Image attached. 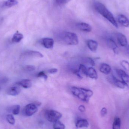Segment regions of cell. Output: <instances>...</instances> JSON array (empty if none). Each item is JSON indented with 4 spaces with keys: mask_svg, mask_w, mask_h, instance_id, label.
Returning <instances> with one entry per match:
<instances>
[{
    "mask_svg": "<svg viewBox=\"0 0 129 129\" xmlns=\"http://www.w3.org/2000/svg\"><path fill=\"white\" fill-rule=\"evenodd\" d=\"M87 45L89 50L92 52H95L98 49V44L94 40L90 39L87 41Z\"/></svg>",
    "mask_w": 129,
    "mask_h": 129,
    "instance_id": "obj_14",
    "label": "cell"
},
{
    "mask_svg": "<svg viewBox=\"0 0 129 129\" xmlns=\"http://www.w3.org/2000/svg\"><path fill=\"white\" fill-rule=\"evenodd\" d=\"M95 8L97 11L109 21L114 26L118 28V24L112 13L102 3L99 2L95 3Z\"/></svg>",
    "mask_w": 129,
    "mask_h": 129,
    "instance_id": "obj_1",
    "label": "cell"
},
{
    "mask_svg": "<svg viewBox=\"0 0 129 129\" xmlns=\"http://www.w3.org/2000/svg\"><path fill=\"white\" fill-rule=\"evenodd\" d=\"M76 27L81 31L89 32L92 30V28L89 24L86 23L81 22L77 23Z\"/></svg>",
    "mask_w": 129,
    "mask_h": 129,
    "instance_id": "obj_13",
    "label": "cell"
},
{
    "mask_svg": "<svg viewBox=\"0 0 129 129\" xmlns=\"http://www.w3.org/2000/svg\"><path fill=\"white\" fill-rule=\"evenodd\" d=\"M24 70L26 71H33L35 70V67L33 65H27L24 67Z\"/></svg>",
    "mask_w": 129,
    "mask_h": 129,
    "instance_id": "obj_29",
    "label": "cell"
},
{
    "mask_svg": "<svg viewBox=\"0 0 129 129\" xmlns=\"http://www.w3.org/2000/svg\"><path fill=\"white\" fill-rule=\"evenodd\" d=\"M78 70L79 71L80 73H82L84 75L88 76V69L85 65L82 64H80Z\"/></svg>",
    "mask_w": 129,
    "mask_h": 129,
    "instance_id": "obj_24",
    "label": "cell"
},
{
    "mask_svg": "<svg viewBox=\"0 0 129 129\" xmlns=\"http://www.w3.org/2000/svg\"><path fill=\"white\" fill-rule=\"evenodd\" d=\"M128 52L129 53V45L128 46Z\"/></svg>",
    "mask_w": 129,
    "mask_h": 129,
    "instance_id": "obj_35",
    "label": "cell"
},
{
    "mask_svg": "<svg viewBox=\"0 0 129 129\" xmlns=\"http://www.w3.org/2000/svg\"><path fill=\"white\" fill-rule=\"evenodd\" d=\"M54 129H65V125L59 120L54 123Z\"/></svg>",
    "mask_w": 129,
    "mask_h": 129,
    "instance_id": "obj_23",
    "label": "cell"
},
{
    "mask_svg": "<svg viewBox=\"0 0 129 129\" xmlns=\"http://www.w3.org/2000/svg\"><path fill=\"white\" fill-rule=\"evenodd\" d=\"M45 116L48 121L54 123L59 120L62 117V114L54 110L47 111L45 112Z\"/></svg>",
    "mask_w": 129,
    "mask_h": 129,
    "instance_id": "obj_4",
    "label": "cell"
},
{
    "mask_svg": "<svg viewBox=\"0 0 129 129\" xmlns=\"http://www.w3.org/2000/svg\"><path fill=\"white\" fill-rule=\"evenodd\" d=\"M41 43L42 45L45 48L51 49L53 47L54 41L53 39L50 38H44L42 39Z\"/></svg>",
    "mask_w": 129,
    "mask_h": 129,
    "instance_id": "obj_8",
    "label": "cell"
},
{
    "mask_svg": "<svg viewBox=\"0 0 129 129\" xmlns=\"http://www.w3.org/2000/svg\"><path fill=\"white\" fill-rule=\"evenodd\" d=\"M78 109H79V111L81 112H85L86 110L85 107V106L83 105H81L79 106Z\"/></svg>",
    "mask_w": 129,
    "mask_h": 129,
    "instance_id": "obj_34",
    "label": "cell"
},
{
    "mask_svg": "<svg viewBox=\"0 0 129 129\" xmlns=\"http://www.w3.org/2000/svg\"><path fill=\"white\" fill-rule=\"evenodd\" d=\"M108 80L111 83L119 88L123 89L126 86L125 84L120 79H118L113 74H112L109 76Z\"/></svg>",
    "mask_w": 129,
    "mask_h": 129,
    "instance_id": "obj_7",
    "label": "cell"
},
{
    "mask_svg": "<svg viewBox=\"0 0 129 129\" xmlns=\"http://www.w3.org/2000/svg\"><path fill=\"white\" fill-rule=\"evenodd\" d=\"M21 88L18 86H13L10 87L7 90V94L12 96H16L19 94L21 92Z\"/></svg>",
    "mask_w": 129,
    "mask_h": 129,
    "instance_id": "obj_11",
    "label": "cell"
},
{
    "mask_svg": "<svg viewBox=\"0 0 129 129\" xmlns=\"http://www.w3.org/2000/svg\"><path fill=\"white\" fill-rule=\"evenodd\" d=\"M88 76L94 79H97L98 74L97 71L94 68L89 67L88 69Z\"/></svg>",
    "mask_w": 129,
    "mask_h": 129,
    "instance_id": "obj_18",
    "label": "cell"
},
{
    "mask_svg": "<svg viewBox=\"0 0 129 129\" xmlns=\"http://www.w3.org/2000/svg\"><path fill=\"white\" fill-rule=\"evenodd\" d=\"M62 42L68 45H76L79 43V39L76 34L70 32H64L60 36Z\"/></svg>",
    "mask_w": 129,
    "mask_h": 129,
    "instance_id": "obj_3",
    "label": "cell"
},
{
    "mask_svg": "<svg viewBox=\"0 0 129 129\" xmlns=\"http://www.w3.org/2000/svg\"><path fill=\"white\" fill-rule=\"evenodd\" d=\"M107 111L105 108H103L101 111V114L102 117L105 116L107 114Z\"/></svg>",
    "mask_w": 129,
    "mask_h": 129,
    "instance_id": "obj_32",
    "label": "cell"
},
{
    "mask_svg": "<svg viewBox=\"0 0 129 129\" xmlns=\"http://www.w3.org/2000/svg\"><path fill=\"white\" fill-rule=\"evenodd\" d=\"M84 61L85 63L92 66H94L95 65L94 61L90 57H87L85 58L84 59Z\"/></svg>",
    "mask_w": 129,
    "mask_h": 129,
    "instance_id": "obj_28",
    "label": "cell"
},
{
    "mask_svg": "<svg viewBox=\"0 0 129 129\" xmlns=\"http://www.w3.org/2000/svg\"><path fill=\"white\" fill-rule=\"evenodd\" d=\"M17 85L22 87L24 88H29L32 86L31 80L28 79H23L17 83Z\"/></svg>",
    "mask_w": 129,
    "mask_h": 129,
    "instance_id": "obj_17",
    "label": "cell"
},
{
    "mask_svg": "<svg viewBox=\"0 0 129 129\" xmlns=\"http://www.w3.org/2000/svg\"><path fill=\"white\" fill-rule=\"evenodd\" d=\"M18 4L17 0H7L4 3V5L7 7H11Z\"/></svg>",
    "mask_w": 129,
    "mask_h": 129,
    "instance_id": "obj_22",
    "label": "cell"
},
{
    "mask_svg": "<svg viewBox=\"0 0 129 129\" xmlns=\"http://www.w3.org/2000/svg\"><path fill=\"white\" fill-rule=\"evenodd\" d=\"M99 69L101 73L106 75H108L110 73L111 71V66L109 64L106 63H103L101 64Z\"/></svg>",
    "mask_w": 129,
    "mask_h": 129,
    "instance_id": "obj_15",
    "label": "cell"
},
{
    "mask_svg": "<svg viewBox=\"0 0 129 129\" xmlns=\"http://www.w3.org/2000/svg\"><path fill=\"white\" fill-rule=\"evenodd\" d=\"M6 119L8 122L11 125H14L15 124V119L13 115L8 114V115H7Z\"/></svg>",
    "mask_w": 129,
    "mask_h": 129,
    "instance_id": "obj_26",
    "label": "cell"
},
{
    "mask_svg": "<svg viewBox=\"0 0 129 129\" xmlns=\"http://www.w3.org/2000/svg\"><path fill=\"white\" fill-rule=\"evenodd\" d=\"M70 90L74 95L85 102H88L90 98L93 95L92 91L84 88L72 86Z\"/></svg>",
    "mask_w": 129,
    "mask_h": 129,
    "instance_id": "obj_2",
    "label": "cell"
},
{
    "mask_svg": "<svg viewBox=\"0 0 129 129\" xmlns=\"http://www.w3.org/2000/svg\"><path fill=\"white\" fill-rule=\"evenodd\" d=\"M71 1V0H55L56 3L60 5L65 4Z\"/></svg>",
    "mask_w": 129,
    "mask_h": 129,
    "instance_id": "obj_31",
    "label": "cell"
},
{
    "mask_svg": "<svg viewBox=\"0 0 129 129\" xmlns=\"http://www.w3.org/2000/svg\"><path fill=\"white\" fill-rule=\"evenodd\" d=\"M120 64L125 70L129 71V63L126 60H123L121 61Z\"/></svg>",
    "mask_w": 129,
    "mask_h": 129,
    "instance_id": "obj_27",
    "label": "cell"
},
{
    "mask_svg": "<svg viewBox=\"0 0 129 129\" xmlns=\"http://www.w3.org/2000/svg\"><path fill=\"white\" fill-rule=\"evenodd\" d=\"M116 38L118 43L122 47H126L128 45V41L125 35L120 33H116Z\"/></svg>",
    "mask_w": 129,
    "mask_h": 129,
    "instance_id": "obj_9",
    "label": "cell"
},
{
    "mask_svg": "<svg viewBox=\"0 0 129 129\" xmlns=\"http://www.w3.org/2000/svg\"><path fill=\"white\" fill-rule=\"evenodd\" d=\"M20 106L19 105H14L11 108L12 113L14 115H18L20 112Z\"/></svg>",
    "mask_w": 129,
    "mask_h": 129,
    "instance_id": "obj_25",
    "label": "cell"
},
{
    "mask_svg": "<svg viewBox=\"0 0 129 129\" xmlns=\"http://www.w3.org/2000/svg\"><path fill=\"white\" fill-rule=\"evenodd\" d=\"M23 38V36L22 34L20 33H16L13 36L12 41L14 43H19Z\"/></svg>",
    "mask_w": 129,
    "mask_h": 129,
    "instance_id": "obj_20",
    "label": "cell"
},
{
    "mask_svg": "<svg viewBox=\"0 0 129 129\" xmlns=\"http://www.w3.org/2000/svg\"><path fill=\"white\" fill-rule=\"evenodd\" d=\"M37 76L38 77H42V78H44L45 80H47L48 78L47 76L45 74V72L43 71L39 72L37 75Z\"/></svg>",
    "mask_w": 129,
    "mask_h": 129,
    "instance_id": "obj_30",
    "label": "cell"
},
{
    "mask_svg": "<svg viewBox=\"0 0 129 129\" xmlns=\"http://www.w3.org/2000/svg\"><path fill=\"white\" fill-rule=\"evenodd\" d=\"M58 71V70L57 68H52V69H50L48 71V73L50 74H55L57 73Z\"/></svg>",
    "mask_w": 129,
    "mask_h": 129,
    "instance_id": "obj_33",
    "label": "cell"
},
{
    "mask_svg": "<svg viewBox=\"0 0 129 129\" xmlns=\"http://www.w3.org/2000/svg\"><path fill=\"white\" fill-rule=\"evenodd\" d=\"M118 22L123 26L125 27H129V19L123 14H120L117 17Z\"/></svg>",
    "mask_w": 129,
    "mask_h": 129,
    "instance_id": "obj_12",
    "label": "cell"
},
{
    "mask_svg": "<svg viewBox=\"0 0 129 129\" xmlns=\"http://www.w3.org/2000/svg\"><path fill=\"white\" fill-rule=\"evenodd\" d=\"M116 73L120 79L122 81L125 86L129 89V76L123 70L121 69H116Z\"/></svg>",
    "mask_w": 129,
    "mask_h": 129,
    "instance_id": "obj_6",
    "label": "cell"
},
{
    "mask_svg": "<svg viewBox=\"0 0 129 129\" xmlns=\"http://www.w3.org/2000/svg\"><path fill=\"white\" fill-rule=\"evenodd\" d=\"M121 127V120L119 117H116L114 118L113 124V129H120Z\"/></svg>",
    "mask_w": 129,
    "mask_h": 129,
    "instance_id": "obj_21",
    "label": "cell"
},
{
    "mask_svg": "<svg viewBox=\"0 0 129 129\" xmlns=\"http://www.w3.org/2000/svg\"><path fill=\"white\" fill-rule=\"evenodd\" d=\"M76 125L78 128H86L88 126L89 123L86 119L79 120L76 122Z\"/></svg>",
    "mask_w": 129,
    "mask_h": 129,
    "instance_id": "obj_19",
    "label": "cell"
},
{
    "mask_svg": "<svg viewBox=\"0 0 129 129\" xmlns=\"http://www.w3.org/2000/svg\"><path fill=\"white\" fill-rule=\"evenodd\" d=\"M107 44L110 48L113 50L114 52L116 53L118 47L115 41L111 38H109L107 39Z\"/></svg>",
    "mask_w": 129,
    "mask_h": 129,
    "instance_id": "obj_16",
    "label": "cell"
},
{
    "mask_svg": "<svg viewBox=\"0 0 129 129\" xmlns=\"http://www.w3.org/2000/svg\"><path fill=\"white\" fill-rule=\"evenodd\" d=\"M37 105L35 104H28L27 105L23 111V114L26 116H31L38 111Z\"/></svg>",
    "mask_w": 129,
    "mask_h": 129,
    "instance_id": "obj_5",
    "label": "cell"
},
{
    "mask_svg": "<svg viewBox=\"0 0 129 129\" xmlns=\"http://www.w3.org/2000/svg\"><path fill=\"white\" fill-rule=\"evenodd\" d=\"M23 56L31 57H39L42 58L44 57L43 54L39 51H35L28 50L23 53Z\"/></svg>",
    "mask_w": 129,
    "mask_h": 129,
    "instance_id": "obj_10",
    "label": "cell"
}]
</instances>
